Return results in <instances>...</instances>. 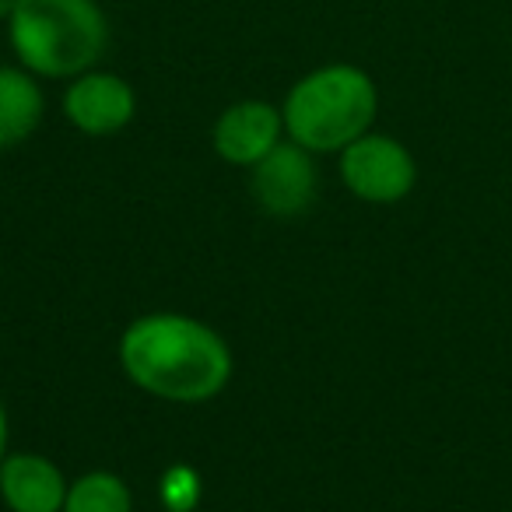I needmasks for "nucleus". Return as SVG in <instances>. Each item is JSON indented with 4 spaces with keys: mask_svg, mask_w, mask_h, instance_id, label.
<instances>
[{
    "mask_svg": "<svg viewBox=\"0 0 512 512\" xmlns=\"http://www.w3.org/2000/svg\"><path fill=\"white\" fill-rule=\"evenodd\" d=\"M120 362L130 383L172 404H204L232 379V351L207 323L151 313L123 330Z\"/></svg>",
    "mask_w": 512,
    "mask_h": 512,
    "instance_id": "nucleus-1",
    "label": "nucleus"
},
{
    "mask_svg": "<svg viewBox=\"0 0 512 512\" xmlns=\"http://www.w3.org/2000/svg\"><path fill=\"white\" fill-rule=\"evenodd\" d=\"M8 39L25 71L71 81L102 60L109 18L99 0H18Z\"/></svg>",
    "mask_w": 512,
    "mask_h": 512,
    "instance_id": "nucleus-2",
    "label": "nucleus"
},
{
    "mask_svg": "<svg viewBox=\"0 0 512 512\" xmlns=\"http://www.w3.org/2000/svg\"><path fill=\"white\" fill-rule=\"evenodd\" d=\"M379 113V88L362 67L327 64L299 78L288 92L281 116L285 134L313 155L344 151L369 134Z\"/></svg>",
    "mask_w": 512,
    "mask_h": 512,
    "instance_id": "nucleus-3",
    "label": "nucleus"
},
{
    "mask_svg": "<svg viewBox=\"0 0 512 512\" xmlns=\"http://www.w3.org/2000/svg\"><path fill=\"white\" fill-rule=\"evenodd\" d=\"M341 179L358 200L397 204L418 186V162L404 141L369 130L341 151Z\"/></svg>",
    "mask_w": 512,
    "mask_h": 512,
    "instance_id": "nucleus-4",
    "label": "nucleus"
},
{
    "mask_svg": "<svg viewBox=\"0 0 512 512\" xmlns=\"http://www.w3.org/2000/svg\"><path fill=\"white\" fill-rule=\"evenodd\" d=\"M137 113V95L130 81L109 71H85L71 78L64 92V116L71 127H78L88 137L120 134Z\"/></svg>",
    "mask_w": 512,
    "mask_h": 512,
    "instance_id": "nucleus-5",
    "label": "nucleus"
},
{
    "mask_svg": "<svg viewBox=\"0 0 512 512\" xmlns=\"http://www.w3.org/2000/svg\"><path fill=\"white\" fill-rule=\"evenodd\" d=\"M253 197L267 214H278V218L309 211L316 197L313 151L295 141H281L264 162L253 165Z\"/></svg>",
    "mask_w": 512,
    "mask_h": 512,
    "instance_id": "nucleus-6",
    "label": "nucleus"
},
{
    "mask_svg": "<svg viewBox=\"0 0 512 512\" xmlns=\"http://www.w3.org/2000/svg\"><path fill=\"white\" fill-rule=\"evenodd\" d=\"M281 134H285V116H281L278 106H271L264 99H242L218 116L211 141L214 151L228 165L253 169L256 162H264L278 148Z\"/></svg>",
    "mask_w": 512,
    "mask_h": 512,
    "instance_id": "nucleus-7",
    "label": "nucleus"
},
{
    "mask_svg": "<svg viewBox=\"0 0 512 512\" xmlns=\"http://www.w3.org/2000/svg\"><path fill=\"white\" fill-rule=\"evenodd\" d=\"M67 488L57 467L39 453H15L0 460V498L11 512H64Z\"/></svg>",
    "mask_w": 512,
    "mask_h": 512,
    "instance_id": "nucleus-8",
    "label": "nucleus"
},
{
    "mask_svg": "<svg viewBox=\"0 0 512 512\" xmlns=\"http://www.w3.org/2000/svg\"><path fill=\"white\" fill-rule=\"evenodd\" d=\"M46 99L36 74L0 64V151L18 148L43 123Z\"/></svg>",
    "mask_w": 512,
    "mask_h": 512,
    "instance_id": "nucleus-9",
    "label": "nucleus"
},
{
    "mask_svg": "<svg viewBox=\"0 0 512 512\" xmlns=\"http://www.w3.org/2000/svg\"><path fill=\"white\" fill-rule=\"evenodd\" d=\"M130 488L109 470H92L67 488L64 512H130Z\"/></svg>",
    "mask_w": 512,
    "mask_h": 512,
    "instance_id": "nucleus-10",
    "label": "nucleus"
},
{
    "mask_svg": "<svg viewBox=\"0 0 512 512\" xmlns=\"http://www.w3.org/2000/svg\"><path fill=\"white\" fill-rule=\"evenodd\" d=\"M4 449H8V414H4V404H0V460H4Z\"/></svg>",
    "mask_w": 512,
    "mask_h": 512,
    "instance_id": "nucleus-11",
    "label": "nucleus"
},
{
    "mask_svg": "<svg viewBox=\"0 0 512 512\" xmlns=\"http://www.w3.org/2000/svg\"><path fill=\"white\" fill-rule=\"evenodd\" d=\"M15 8H18V0H0V22H11Z\"/></svg>",
    "mask_w": 512,
    "mask_h": 512,
    "instance_id": "nucleus-12",
    "label": "nucleus"
}]
</instances>
